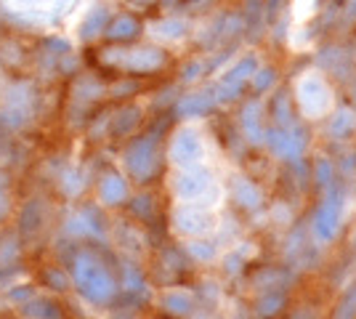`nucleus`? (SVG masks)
Returning a JSON list of instances; mask_svg holds the SVG:
<instances>
[{
  "instance_id": "nucleus-3",
  "label": "nucleus",
  "mask_w": 356,
  "mask_h": 319,
  "mask_svg": "<svg viewBox=\"0 0 356 319\" xmlns=\"http://www.w3.org/2000/svg\"><path fill=\"white\" fill-rule=\"evenodd\" d=\"M300 101H303V109H306V112H312V115L325 112L330 96H327L325 85H322V80H319V77H309V80H303V83H300Z\"/></svg>"
},
{
  "instance_id": "nucleus-9",
  "label": "nucleus",
  "mask_w": 356,
  "mask_h": 319,
  "mask_svg": "<svg viewBox=\"0 0 356 319\" xmlns=\"http://www.w3.org/2000/svg\"><path fill=\"white\" fill-rule=\"evenodd\" d=\"M138 115H141V112H138L136 106H128V109H122V112H120V117H115V131H118V133L128 131L134 122H138Z\"/></svg>"
},
{
  "instance_id": "nucleus-7",
  "label": "nucleus",
  "mask_w": 356,
  "mask_h": 319,
  "mask_svg": "<svg viewBox=\"0 0 356 319\" xmlns=\"http://www.w3.org/2000/svg\"><path fill=\"white\" fill-rule=\"evenodd\" d=\"M189 30V24L184 22V19H160L157 24H154V35H160L165 40H178V38H184Z\"/></svg>"
},
{
  "instance_id": "nucleus-2",
  "label": "nucleus",
  "mask_w": 356,
  "mask_h": 319,
  "mask_svg": "<svg viewBox=\"0 0 356 319\" xmlns=\"http://www.w3.org/2000/svg\"><path fill=\"white\" fill-rule=\"evenodd\" d=\"M141 32H144V22H141V16L125 11V14L109 16L104 38L112 43V46H128V43H136V40L141 38Z\"/></svg>"
},
{
  "instance_id": "nucleus-13",
  "label": "nucleus",
  "mask_w": 356,
  "mask_h": 319,
  "mask_svg": "<svg viewBox=\"0 0 356 319\" xmlns=\"http://www.w3.org/2000/svg\"><path fill=\"white\" fill-rule=\"evenodd\" d=\"M22 3H38V0H22Z\"/></svg>"
},
{
  "instance_id": "nucleus-10",
  "label": "nucleus",
  "mask_w": 356,
  "mask_h": 319,
  "mask_svg": "<svg viewBox=\"0 0 356 319\" xmlns=\"http://www.w3.org/2000/svg\"><path fill=\"white\" fill-rule=\"evenodd\" d=\"M252 77H255V88H258V91H266L268 85H271V80H274V69H271V67H266V69H255Z\"/></svg>"
},
{
  "instance_id": "nucleus-5",
  "label": "nucleus",
  "mask_w": 356,
  "mask_h": 319,
  "mask_svg": "<svg viewBox=\"0 0 356 319\" xmlns=\"http://www.w3.org/2000/svg\"><path fill=\"white\" fill-rule=\"evenodd\" d=\"M109 8L106 6H93L86 19H83V24H80V38L90 43V40H96V38H102L106 30V22H109Z\"/></svg>"
},
{
  "instance_id": "nucleus-6",
  "label": "nucleus",
  "mask_w": 356,
  "mask_h": 319,
  "mask_svg": "<svg viewBox=\"0 0 356 319\" xmlns=\"http://www.w3.org/2000/svg\"><path fill=\"white\" fill-rule=\"evenodd\" d=\"M173 154H176L178 163H192L194 157L200 154V138L194 136L192 131L178 133L176 144H173Z\"/></svg>"
},
{
  "instance_id": "nucleus-11",
  "label": "nucleus",
  "mask_w": 356,
  "mask_h": 319,
  "mask_svg": "<svg viewBox=\"0 0 356 319\" xmlns=\"http://www.w3.org/2000/svg\"><path fill=\"white\" fill-rule=\"evenodd\" d=\"M131 8H141V11H147V8H154V6H160V0H125Z\"/></svg>"
},
{
  "instance_id": "nucleus-1",
  "label": "nucleus",
  "mask_w": 356,
  "mask_h": 319,
  "mask_svg": "<svg viewBox=\"0 0 356 319\" xmlns=\"http://www.w3.org/2000/svg\"><path fill=\"white\" fill-rule=\"evenodd\" d=\"M106 67H115L122 72H131V75H149V72H157L163 69L168 56H165L163 48L154 46H138V48H109L102 51Z\"/></svg>"
},
{
  "instance_id": "nucleus-8",
  "label": "nucleus",
  "mask_w": 356,
  "mask_h": 319,
  "mask_svg": "<svg viewBox=\"0 0 356 319\" xmlns=\"http://www.w3.org/2000/svg\"><path fill=\"white\" fill-rule=\"evenodd\" d=\"M210 106H213V99H210L208 93H194V96L184 99L178 104V112H184V115H202V112H208Z\"/></svg>"
},
{
  "instance_id": "nucleus-4",
  "label": "nucleus",
  "mask_w": 356,
  "mask_h": 319,
  "mask_svg": "<svg viewBox=\"0 0 356 319\" xmlns=\"http://www.w3.org/2000/svg\"><path fill=\"white\" fill-rule=\"evenodd\" d=\"M252 72H255V59L248 56V59L239 61L232 72H226V75H223L221 85H218V93H223V99H232V96L242 88V83H245L248 77H252Z\"/></svg>"
},
{
  "instance_id": "nucleus-12",
  "label": "nucleus",
  "mask_w": 356,
  "mask_h": 319,
  "mask_svg": "<svg viewBox=\"0 0 356 319\" xmlns=\"http://www.w3.org/2000/svg\"><path fill=\"white\" fill-rule=\"evenodd\" d=\"M348 6H351V14H356V0H348Z\"/></svg>"
}]
</instances>
